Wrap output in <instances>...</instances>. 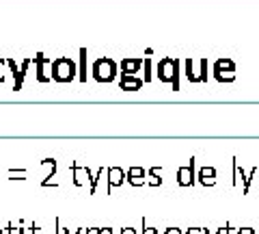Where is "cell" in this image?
<instances>
[{
    "instance_id": "cell-1",
    "label": "cell",
    "mask_w": 259,
    "mask_h": 234,
    "mask_svg": "<svg viewBox=\"0 0 259 234\" xmlns=\"http://www.w3.org/2000/svg\"><path fill=\"white\" fill-rule=\"evenodd\" d=\"M76 78V63L69 56H59L52 61V80L56 83H71Z\"/></svg>"
},
{
    "instance_id": "cell-2",
    "label": "cell",
    "mask_w": 259,
    "mask_h": 234,
    "mask_svg": "<svg viewBox=\"0 0 259 234\" xmlns=\"http://www.w3.org/2000/svg\"><path fill=\"white\" fill-rule=\"evenodd\" d=\"M93 78L97 80V83H110L112 78L117 76V65L115 61L108 59V56H104V59H97L93 63Z\"/></svg>"
},
{
    "instance_id": "cell-3",
    "label": "cell",
    "mask_w": 259,
    "mask_h": 234,
    "mask_svg": "<svg viewBox=\"0 0 259 234\" xmlns=\"http://www.w3.org/2000/svg\"><path fill=\"white\" fill-rule=\"evenodd\" d=\"M177 59H171V56H166V59L160 61L158 65V78L162 83H173V89H180V83H177Z\"/></svg>"
},
{
    "instance_id": "cell-4",
    "label": "cell",
    "mask_w": 259,
    "mask_h": 234,
    "mask_svg": "<svg viewBox=\"0 0 259 234\" xmlns=\"http://www.w3.org/2000/svg\"><path fill=\"white\" fill-rule=\"evenodd\" d=\"M7 65L13 70V76H15V85H13V91H20L22 89V83H24V74H26V68L30 65V59H24L22 63V70H18L13 59H7Z\"/></svg>"
},
{
    "instance_id": "cell-5",
    "label": "cell",
    "mask_w": 259,
    "mask_h": 234,
    "mask_svg": "<svg viewBox=\"0 0 259 234\" xmlns=\"http://www.w3.org/2000/svg\"><path fill=\"white\" fill-rule=\"evenodd\" d=\"M71 172H74V182L78 187H84L87 182H91V172H89V167H82L80 163H71Z\"/></svg>"
},
{
    "instance_id": "cell-6",
    "label": "cell",
    "mask_w": 259,
    "mask_h": 234,
    "mask_svg": "<svg viewBox=\"0 0 259 234\" xmlns=\"http://www.w3.org/2000/svg\"><path fill=\"white\" fill-rule=\"evenodd\" d=\"M106 176H108V189L119 187V184H123L125 178H127V174L123 172V169H119V167H110L106 172Z\"/></svg>"
},
{
    "instance_id": "cell-7",
    "label": "cell",
    "mask_w": 259,
    "mask_h": 234,
    "mask_svg": "<svg viewBox=\"0 0 259 234\" xmlns=\"http://www.w3.org/2000/svg\"><path fill=\"white\" fill-rule=\"evenodd\" d=\"M177 182H180L182 187H190L194 182V160H190L188 167H182L180 172H177Z\"/></svg>"
},
{
    "instance_id": "cell-8",
    "label": "cell",
    "mask_w": 259,
    "mask_h": 234,
    "mask_svg": "<svg viewBox=\"0 0 259 234\" xmlns=\"http://www.w3.org/2000/svg\"><path fill=\"white\" fill-rule=\"evenodd\" d=\"M141 85H143V80L134 78L132 74H123V76H121V89H123V91H139Z\"/></svg>"
},
{
    "instance_id": "cell-9",
    "label": "cell",
    "mask_w": 259,
    "mask_h": 234,
    "mask_svg": "<svg viewBox=\"0 0 259 234\" xmlns=\"http://www.w3.org/2000/svg\"><path fill=\"white\" fill-rule=\"evenodd\" d=\"M199 180H201V184H205V187H214L216 184V169L214 167H203L199 172Z\"/></svg>"
},
{
    "instance_id": "cell-10",
    "label": "cell",
    "mask_w": 259,
    "mask_h": 234,
    "mask_svg": "<svg viewBox=\"0 0 259 234\" xmlns=\"http://www.w3.org/2000/svg\"><path fill=\"white\" fill-rule=\"evenodd\" d=\"M127 182L134 184V187H141V184H145V169L132 167V169L127 172Z\"/></svg>"
},
{
    "instance_id": "cell-11",
    "label": "cell",
    "mask_w": 259,
    "mask_h": 234,
    "mask_svg": "<svg viewBox=\"0 0 259 234\" xmlns=\"http://www.w3.org/2000/svg\"><path fill=\"white\" fill-rule=\"evenodd\" d=\"M35 63H37V80H39V83H48L50 76L44 74V65H46V63H52V59H48V56H44V54H37Z\"/></svg>"
},
{
    "instance_id": "cell-12",
    "label": "cell",
    "mask_w": 259,
    "mask_h": 234,
    "mask_svg": "<svg viewBox=\"0 0 259 234\" xmlns=\"http://www.w3.org/2000/svg\"><path fill=\"white\" fill-rule=\"evenodd\" d=\"M139 68H141V59H125L123 63H121V70H123V74H134Z\"/></svg>"
},
{
    "instance_id": "cell-13",
    "label": "cell",
    "mask_w": 259,
    "mask_h": 234,
    "mask_svg": "<svg viewBox=\"0 0 259 234\" xmlns=\"http://www.w3.org/2000/svg\"><path fill=\"white\" fill-rule=\"evenodd\" d=\"M149 174H151V178H149V184H153V187H158V184L162 182V178H160L162 169H160V167H158V169H156V167H153V169H151V172H149Z\"/></svg>"
},
{
    "instance_id": "cell-14",
    "label": "cell",
    "mask_w": 259,
    "mask_h": 234,
    "mask_svg": "<svg viewBox=\"0 0 259 234\" xmlns=\"http://www.w3.org/2000/svg\"><path fill=\"white\" fill-rule=\"evenodd\" d=\"M80 54H82V76H80V80H87V65H84V61H87V50H84V48L80 50Z\"/></svg>"
},
{
    "instance_id": "cell-15",
    "label": "cell",
    "mask_w": 259,
    "mask_h": 234,
    "mask_svg": "<svg viewBox=\"0 0 259 234\" xmlns=\"http://www.w3.org/2000/svg\"><path fill=\"white\" fill-rule=\"evenodd\" d=\"M7 232H9V234H24V230H22V228H15L13 223L7 225Z\"/></svg>"
},
{
    "instance_id": "cell-16",
    "label": "cell",
    "mask_w": 259,
    "mask_h": 234,
    "mask_svg": "<svg viewBox=\"0 0 259 234\" xmlns=\"http://www.w3.org/2000/svg\"><path fill=\"white\" fill-rule=\"evenodd\" d=\"M97 234H115L112 228H97Z\"/></svg>"
},
{
    "instance_id": "cell-17",
    "label": "cell",
    "mask_w": 259,
    "mask_h": 234,
    "mask_svg": "<svg viewBox=\"0 0 259 234\" xmlns=\"http://www.w3.org/2000/svg\"><path fill=\"white\" fill-rule=\"evenodd\" d=\"M186 234H205V230H201V228H190Z\"/></svg>"
},
{
    "instance_id": "cell-18",
    "label": "cell",
    "mask_w": 259,
    "mask_h": 234,
    "mask_svg": "<svg viewBox=\"0 0 259 234\" xmlns=\"http://www.w3.org/2000/svg\"><path fill=\"white\" fill-rule=\"evenodd\" d=\"M238 234H253V228H242L238 230Z\"/></svg>"
},
{
    "instance_id": "cell-19",
    "label": "cell",
    "mask_w": 259,
    "mask_h": 234,
    "mask_svg": "<svg viewBox=\"0 0 259 234\" xmlns=\"http://www.w3.org/2000/svg\"><path fill=\"white\" fill-rule=\"evenodd\" d=\"M166 234H182V230H177V228H168Z\"/></svg>"
},
{
    "instance_id": "cell-20",
    "label": "cell",
    "mask_w": 259,
    "mask_h": 234,
    "mask_svg": "<svg viewBox=\"0 0 259 234\" xmlns=\"http://www.w3.org/2000/svg\"><path fill=\"white\" fill-rule=\"evenodd\" d=\"M121 234H136V230H134V228H125V230L121 232Z\"/></svg>"
},
{
    "instance_id": "cell-21",
    "label": "cell",
    "mask_w": 259,
    "mask_h": 234,
    "mask_svg": "<svg viewBox=\"0 0 259 234\" xmlns=\"http://www.w3.org/2000/svg\"><path fill=\"white\" fill-rule=\"evenodd\" d=\"M145 234H156V228H145Z\"/></svg>"
},
{
    "instance_id": "cell-22",
    "label": "cell",
    "mask_w": 259,
    "mask_h": 234,
    "mask_svg": "<svg viewBox=\"0 0 259 234\" xmlns=\"http://www.w3.org/2000/svg\"><path fill=\"white\" fill-rule=\"evenodd\" d=\"M0 234H3V230H0Z\"/></svg>"
}]
</instances>
